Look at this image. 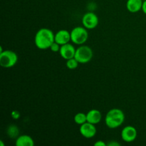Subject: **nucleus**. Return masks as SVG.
<instances>
[{
	"mask_svg": "<svg viewBox=\"0 0 146 146\" xmlns=\"http://www.w3.org/2000/svg\"><path fill=\"white\" fill-rule=\"evenodd\" d=\"M143 12L146 15V0H144L143 3V7H142Z\"/></svg>",
	"mask_w": 146,
	"mask_h": 146,
	"instance_id": "21",
	"label": "nucleus"
},
{
	"mask_svg": "<svg viewBox=\"0 0 146 146\" xmlns=\"http://www.w3.org/2000/svg\"><path fill=\"white\" fill-rule=\"evenodd\" d=\"M74 121L76 124L81 125L84 124V123L87 122V115L84 113L79 112L76 113L74 116Z\"/></svg>",
	"mask_w": 146,
	"mask_h": 146,
	"instance_id": "14",
	"label": "nucleus"
},
{
	"mask_svg": "<svg viewBox=\"0 0 146 146\" xmlns=\"http://www.w3.org/2000/svg\"><path fill=\"white\" fill-rule=\"evenodd\" d=\"M99 19L95 13L87 12L82 17V24L87 29H94L98 25Z\"/></svg>",
	"mask_w": 146,
	"mask_h": 146,
	"instance_id": "6",
	"label": "nucleus"
},
{
	"mask_svg": "<svg viewBox=\"0 0 146 146\" xmlns=\"http://www.w3.org/2000/svg\"><path fill=\"white\" fill-rule=\"evenodd\" d=\"M7 133H8L9 136H10L11 138H14V137L18 136V128L16 127L15 125H10V126L9 127L8 130H7Z\"/></svg>",
	"mask_w": 146,
	"mask_h": 146,
	"instance_id": "16",
	"label": "nucleus"
},
{
	"mask_svg": "<svg viewBox=\"0 0 146 146\" xmlns=\"http://www.w3.org/2000/svg\"><path fill=\"white\" fill-rule=\"evenodd\" d=\"M143 0H128L126 8L131 13H136L142 10Z\"/></svg>",
	"mask_w": 146,
	"mask_h": 146,
	"instance_id": "12",
	"label": "nucleus"
},
{
	"mask_svg": "<svg viewBox=\"0 0 146 146\" xmlns=\"http://www.w3.org/2000/svg\"><path fill=\"white\" fill-rule=\"evenodd\" d=\"M0 144H1V146H4V144L3 143L2 141H0Z\"/></svg>",
	"mask_w": 146,
	"mask_h": 146,
	"instance_id": "22",
	"label": "nucleus"
},
{
	"mask_svg": "<svg viewBox=\"0 0 146 146\" xmlns=\"http://www.w3.org/2000/svg\"><path fill=\"white\" fill-rule=\"evenodd\" d=\"M55 41V34L49 29L41 28L36 33L34 44L41 50L48 49Z\"/></svg>",
	"mask_w": 146,
	"mask_h": 146,
	"instance_id": "1",
	"label": "nucleus"
},
{
	"mask_svg": "<svg viewBox=\"0 0 146 146\" xmlns=\"http://www.w3.org/2000/svg\"><path fill=\"white\" fill-rule=\"evenodd\" d=\"M11 116L14 119H19L20 117V113L19 111H14L11 112Z\"/></svg>",
	"mask_w": 146,
	"mask_h": 146,
	"instance_id": "18",
	"label": "nucleus"
},
{
	"mask_svg": "<svg viewBox=\"0 0 146 146\" xmlns=\"http://www.w3.org/2000/svg\"><path fill=\"white\" fill-rule=\"evenodd\" d=\"M49 48L51 50V51H53V52H59L60 48H61V45L58 44V43L54 41V42L51 44V46H50Z\"/></svg>",
	"mask_w": 146,
	"mask_h": 146,
	"instance_id": "17",
	"label": "nucleus"
},
{
	"mask_svg": "<svg viewBox=\"0 0 146 146\" xmlns=\"http://www.w3.org/2000/svg\"><path fill=\"white\" fill-rule=\"evenodd\" d=\"M125 121V114L119 108H113L106 113L105 117V123L107 127L111 129L121 126Z\"/></svg>",
	"mask_w": 146,
	"mask_h": 146,
	"instance_id": "2",
	"label": "nucleus"
},
{
	"mask_svg": "<svg viewBox=\"0 0 146 146\" xmlns=\"http://www.w3.org/2000/svg\"><path fill=\"white\" fill-rule=\"evenodd\" d=\"M143 1H144V0H143Z\"/></svg>",
	"mask_w": 146,
	"mask_h": 146,
	"instance_id": "23",
	"label": "nucleus"
},
{
	"mask_svg": "<svg viewBox=\"0 0 146 146\" xmlns=\"http://www.w3.org/2000/svg\"><path fill=\"white\" fill-rule=\"evenodd\" d=\"M78 64H79V62L76 59L75 57L72 58H70L68 60H66V66L67 68L71 70L76 69L78 67Z\"/></svg>",
	"mask_w": 146,
	"mask_h": 146,
	"instance_id": "15",
	"label": "nucleus"
},
{
	"mask_svg": "<svg viewBox=\"0 0 146 146\" xmlns=\"http://www.w3.org/2000/svg\"><path fill=\"white\" fill-rule=\"evenodd\" d=\"M88 38L87 29L84 27H76L71 31V41L76 45H83Z\"/></svg>",
	"mask_w": 146,
	"mask_h": 146,
	"instance_id": "4",
	"label": "nucleus"
},
{
	"mask_svg": "<svg viewBox=\"0 0 146 146\" xmlns=\"http://www.w3.org/2000/svg\"><path fill=\"white\" fill-rule=\"evenodd\" d=\"M87 122L96 125L101 122L102 119V114L101 111L97 109H91L86 113Z\"/></svg>",
	"mask_w": 146,
	"mask_h": 146,
	"instance_id": "11",
	"label": "nucleus"
},
{
	"mask_svg": "<svg viewBox=\"0 0 146 146\" xmlns=\"http://www.w3.org/2000/svg\"><path fill=\"white\" fill-rule=\"evenodd\" d=\"M71 41V32L66 29H61L55 34V42L60 45L68 44Z\"/></svg>",
	"mask_w": 146,
	"mask_h": 146,
	"instance_id": "10",
	"label": "nucleus"
},
{
	"mask_svg": "<svg viewBox=\"0 0 146 146\" xmlns=\"http://www.w3.org/2000/svg\"><path fill=\"white\" fill-rule=\"evenodd\" d=\"M15 145L17 146H34V141L30 135H21L17 138Z\"/></svg>",
	"mask_w": 146,
	"mask_h": 146,
	"instance_id": "13",
	"label": "nucleus"
},
{
	"mask_svg": "<svg viewBox=\"0 0 146 146\" xmlns=\"http://www.w3.org/2000/svg\"><path fill=\"white\" fill-rule=\"evenodd\" d=\"M94 56V52L91 47L86 45H80L76 50L75 58L79 64H87L90 62Z\"/></svg>",
	"mask_w": 146,
	"mask_h": 146,
	"instance_id": "5",
	"label": "nucleus"
},
{
	"mask_svg": "<svg viewBox=\"0 0 146 146\" xmlns=\"http://www.w3.org/2000/svg\"><path fill=\"white\" fill-rule=\"evenodd\" d=\"M95 146H106L107 144L103 141H98L94 143Z\"/></svg>",
	"mask_w": 146,
	"mask_h": 146,
	"instance_id": "19",
	"label": "nucleus"
},
{
	"mask_svg": "<svg viewBox=\"0 0 146 146\" xmlns=\"http://www.w3.org/2000/svg\"><path fill=\"white\" fill-rule=\"evenodd\" d=\"M107 145H108V146H120L121 145V144H120L119 143L117 142V141H111V142H109L108 144H107Z\"/></svg>",
	"mask_w": 146,
	"mask_h": 146,
	"instance_id": "20",
	"label": "nucleus"
},
{
	"mask_svg": "<svg viewBox=\"0 0 146 146\" xmlns=\"http://www.w3.org/2000/svg\"><path fill=\"white\" fill-rule=\"evenodd\" d=\"M138 136V131L135 127L127 125L123 128L121 131V138L126 143L133 142Z\"/></svg>",
	"mask_w": 146,
	"mask_h": 146,
	"instance_id": "7",
	"label": "nucleus"
},
{
	"mask_svg": "<svg viewBox=\"0 0 146 146\" xmlns=\"http://www.w3.org/2000/svg\"><path fill=\"white\" fill-rule=\"evenodd\" d=\"M18 61V55L11 50H5L0 53V65L5 68L14 66Z\"/></svg>",
	"mask_w": 146,
	"mask_h": 146,
	"instance_id": "3",
	"label": "nucleus"
},
{
	"mask_svg": "<svg viewBox=\"0 0 146 146\" xmlns=\"http://www.w3.org/2000/svg\"><path fill=\"white\" fill-rule=\"evenodd\" d=\"M76 48H75L73 44H69V43L64 44V45L61 46V48L59 51L60 56L65 60L74 58L76 54Z\"/></svg>",
	"mask_w": 146,
	"mask_h": 146,
	"instance_id": "9",
	"label": "nucleus"
},
{
	"mask_svg": "<svg viewBox=\"0 0 146 146\" xmlns=\"http://www.w3.org/2000/svg\"><path fill=\"white\" fill-rule=\"evenodd\" d=\"M80 133L86 138H92L96 135L97 130L95 125L89 122H86L80 125Z\"/></svg>",
	"mask_w": 146,
	"mask_h": 146,
	"instance_id": "8",
	"label": "nucleus"
}]
</instances>
